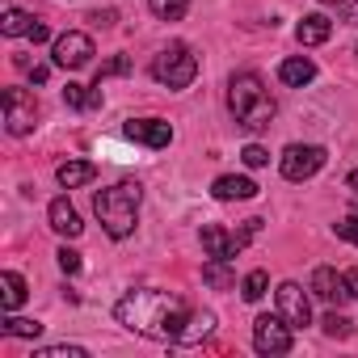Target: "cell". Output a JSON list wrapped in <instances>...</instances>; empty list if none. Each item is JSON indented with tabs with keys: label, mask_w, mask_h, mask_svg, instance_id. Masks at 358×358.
Here are the masks:
<instances>
[{
	"label": "cell",
	"mask_w": 358,
	"mask_h": 358,
	"mask_svg": "<svg viewBox=\"0 0 358 358\" xmlns=\"http://www.w3.org/2000/svg\"><path fill=\"white\" fill-rule=\"evenodd\" d=\"M64 101L76 106V110H97V106H101V93H89L85 85H68V89H64Z\"/></svg>",
	"instance_id": "obj_20"
},
{
	"label": "cell",
	"mask_w": 358,
	"mask_h": 358,
	"mask_svg": "<svg viewBox=\"0 0 358 358\" xmlns=\"http://www.w3.org/2000/svg\"><path fill=\"white\" fill-rule=\"evenodd\" d=\"M350 186H354V190H358V173H350Z\"/></svg>",
	"instance_id": "obj_35"
},
{
	"label": "cell",
	"mask_w": 358,
	"mask_h": 358,
	"mask_svg": "<svg viewBox=\"0 0 358 358\" xmlns=\"http://www.w3.org/2000/svg\"><path fill=\"white\" fill-rule=\"evenodd\" d=\"M324 164V148L320 143H291L282 152V177L287 182H308L312 173H320Z\"/></svg>",
	"instance_id": "obj_6"
},
{
	"label": "cell",
	"mask_w": 358,
	"mask_h": 358,
	"mask_svg": "<svg viewBox=\"0 0 358 358\" xmlns=\"http://www.w3.org/2000/svg\"><path fill=\"white\" fill-rule=\"evenodd\" d=\"M312 295H320L324 303H345V299H350V282H345V274L320 266V270L312 274Z\"/></svg>",
	"instance_id": "obj_12"
},
{
	"label": "cell",
	"mask_w": 358,
	"mask_h": 358,
	"mask_svg": "<svg viewBox=\"0 0 358 358\" xmlns=\"http://www.w3.org/2000/svg\"><path fill=\"white\" fill-rule=\"evenodd\" d=\"M274 295H278V316H282L291 329L312 324V303H308V295L299 291V282H282Z\"/></svg>",
	"instance_id": "obj_10"
},
{
	"label": "cell",
	"mask_w": 358,
	"mask_h": 358,
	"mask_svg": "<svg viewBox=\"0 0 358 358\" xmlns=\"http://www.w3.org/2000/svg\"><path fill=\"white\" fill-rule=\"evenodd\" d=\"M211 194H215L220 203H232V199H253V194H257V182H249V177H236V173H228V177H215Z\"/></svg>",
	"instance_id": "obj_14"
},
{
	"label": "cell",
	"mask_w": 358,
	"mask_h": 358,
	"mask_svg": "<svg viewBox=\"0 0 358 358\" xmlns=\"http://www.w3.org/2000/svg\"><path fill=\"white\" fill-rule=\"evenodd\" d=\"M203 278H207L211 287H220V291H228V287L236 282V278H232V270L224 266V257H211V262L203 266Z\"/></svg>",
	"instance_id": "obj_21"
},
{
	"label": "cell",
	"mask_w": 358,
	"mask_h": 358,
	"mask_svg": "<svg viewBox=\"0 0 358 358\" xmlns=\"http://www.w3.org/2000/svg\"><path fill=\"white\" fill-rule=\"evenodd\" d=\"M26 38H30V43H47V38H51V30H47L43 22H34V30H30Z\"/></svg>",
	"instance_id": "obj_33"
},
{
	"label": "cell",
	"mask_w": 358,
	"mask_h": 358,
	"mask_svg": "<svg viewBox=\"0 0 358 358\" xmlns=\"http://www.w3.org/2000/svg\"><path fill=\"white\" fill-rule=\"evenodd\" d=\"M253 345H257V354H291V345H295L291 324L282 316H262L253 324Z\"/></svg>",
	"instance_id": "obj_7"
},
{
	"label": "cell",
	"mask_w": 358,
	"mask_h": 358,
	"mask_svg": "<svg viewBox=\"0 0 358 358\" xmlns=\"http://www.w3.org/2000/svg\"><path fill=\"white\" fill-rule=\"evenodd\" d=\"M333 5H337V17H341V22L358 26V0H333Z\"/></svg>",
	"instance_id": "obj_31"
},
{
	"label": "cell",
	"mask_w": 358,
	"mask_h": 358,
	"mask_svg": "<svg viewBox=\"0 0 358 358\" xmlns=\"http://www.w3.org/2000/svg\"><path fill=\"white\" fill-rule=\"evenodd\" d=\"M329 34H333V22H329V17H320V13H312V17H303V22H299V30H295V38H299L303 47H316V43H329Z\"/></svg>",
	"instance_id": "obj_16"
},
{
	"label": "cell",
	"mask_w": 358,
	"mask_h": 358,
	"mask_svg": "<svg viewBox=\"0 0 358 358\" xmlns=\"http://www.w3.org/2000/svg\"><path fill=\"white\" fill-rule=\"evenodd\" d=\"M122 131H127V139L148 143V148H169V139H173V127L164 118H131Z\"/></svg>",
	"instance_id": "obj_11"
},
{
	"label": "cell",
	"mask_w": 358,
	"mask_h": 358,
	"mask_svg": "<svg viewBox=\"0 0 358 358\" xmlns=\"http://www.w3.org/2000/svg\"><path fill=\"white\" fill-rule=\"evenodd\" d=\"M93 59V38L80 30H68L55 38V68H89Z\"/></svg>",
	"instance_id": "obj_9"
},
{
	"label": "cell",
	"mask_w": 358,
	"mask_h": 358,
	"mask_svg": "<svg viewBox=\"0 0 358 358\" xmlns=\"http://www.w3.org/2000/svg\"><path fill=\"white\" fill-rule=\"evenodd\" d=\"M148 5H152V13H156L160 22H177V17H186L190 0H148Z\"/></svg>",
	"instance_id": "obj_22"
},
{
	"label": "cell",
	"mask_w": 358,
	"mask_h": 358,
	"mask_svg": "<svg viewBox=\"0 0 358 358\" xmlns=\"http://www.w3.org/2000/svg\"><path fill=\"white\" fill-rule=\"evenodd\" d=\"M55 177H59V186H89L93 177H97V164H89V160H64L59 169H55Z\"/></svg>",
	"instance_id": "obj_15"
},
{
	"label": "cell",
	"mask_w": 358,
	"mask_h": 358,
	"mask_svg": "<svg viewBox=\"0 0 358 358\" xmlns=\"http://www.w3.org/2000/svg\"><path fill=\"white\" fill-rule=\"evenodd\" d=\"M320 324H324V333H329V337H350V333H354V329H350V320H345L341 312H329Z\"/></svg>",
	"instance_id": "obj_26"
},
{
	"label": "cell",
	"mask_w": 358,
	"mask_h": 358,
	"mask_svg": "<svg viewBox=\"0 0 358 358\" xmlns=\"http://www.w3.org/2000/svg\"><path fill=\"white\" fill-rule=\"evenodd\" d=\"M139 199H143L139 182H118V186H110V190H97V194H93V211H97L101 228H106L114 241H122V236H131V232H135Z\"/></svg>",
	"instance_id": "obj_2"
},
{
	"label": "cell",
	"mask_w": 358,
	"mask_h": 358,
	"mask_svg": "<svg viewBox=\"0 0 358 358\" xmlns=\"http://www.w3.org/2000/svg\"><path fill=\"white\" fill-rule=\"evenodd\" d=\"M241 156H245V164H249V169H262V164H270V152H266V148H257V143H249Z\"/></svg>",
	"instance_id": "obj_28"
},
{
	"label": "cell",
	"mask_w": 358,
	"mask_h": 358,
	"mask_svg": "<svg viewBox=\"0 0 358 358\" xmlns=\"http://www.w3.org/2000/svg\"><path fill=\"white\" fill-rule=\"evenodd\" d=\"M152 76L164 85V89H186L194 76H199V59L186 51V47H169L152 59Z\"/></svg>",
	"instance_id": "obj_4"
},
{
	"label": "cell",
	"mask_w": 358,
	"mask_h": 358,
	"mask_svg": "<svg viewBox=\"0 0 358 358\" xmlns=\"http://www.w3.org/2000/svg\"><path fill=\"white\" fill-rule=\"evenodd\" d=\"M47 220H51V228H55L59 236H80V232H85V224H80V215H76V207H72L68 199H55V203L47 207Z\"/></svg>",
	"instance_id": "obj_13"
},
{
	"label": "cell",
	"mask_w": 358,
	"mask_h": 358,
	"mask_svg": "<svg viewBox=\"0 0 358 358\" xmlns=\"http://www.w3.org/2000/svg\"><path fill=\"white\" fill-rule=\"evenodd\" d=\"M0 30H5L9 38H17V34H30V30H34V17H30V13H22V9H9L5 17H0Z\"/></svg>",
	"instance_id": "obj_19"
},
{
	"label": "cell",
	"mask_w": 358,
	"mask_h": 358,
	"mask_svg": "<svg viewBox=\"0 0 358 358\" xmlns=\"http://www.w3.org/2000/svg\"><path fill=\"white\" fill-rule=\"evenodd\" d=\"M34 118H38V106L26 89H5V127H9V135H30Z\"/></svg>",
	"instance_id": "obj_8"
},
{
	"label": "cell",
	"mask_w": 358,
	"mask_h": 358,
	"mask_svg": "<svg viewBox=\"0 0 358 358\" xmlns=\"http://www.w3.org/2000/svg\"><path fill=\"white\" fill-rule=\"evenodd\" d=\"M257 232H262V220H249L241 236H236V232H228V228H220V224H207V228H203V249H207L211 257L236 262V253H241V249L249 245V236H257Z\"/></svg>",
	"instance_id": "obj_5"
},
{
	"label": "cell",
	"mask_w": 358,
	"mask_h": 358,
	"mask_svg": "<svg viewBox=\"0 0 358 358\" xmlns=\"http://www.w3.org/2000/svg\"><path fill=\"white\" fill-rule=\"evenodd\" d=\"M228 106H232L236 122H241V127H249V131H262V127H270V118H274V97H270L266 80H262V76H253V72L232 76Z\"/></svg>",
	"instance_id": "obj_3"
},
{
	"label": "cell",
	"mask_w": 358,
	"mask_h": 358,
	"mask_svg": "<svg viewBox=\"0 0 358 358\" xmlns=\"http://www.w3.org/2000/svg\"><path fill=\"white\" fill-rule=\"evenodd\" d=\"M0 287H5V308H9V312L26 303V278H22V274L5 270V274H0Z\"/></svg>",
	"instance_id": "obj_18"
},
{
	"label": "cell",
	"mask_w": 358,
	"mask_h": 358,
	"mask_svg": "<svg viewBox=\"0 0 358 358\" xmlns=\"http://www.w3.org/2000/svg\"><path fill=\"white\" fill-rule=\"evenodd\" d=\"M55 257H59V270L64 274H80V253L76 249H59Z\"/></svg>",
	"instance_id": "obj_29"
},
{
	"label": "cell",
	"mask_w": 358,
	"mask_h": 358,
	"mask_svg": "<svg viewBox=\"0 0 358 358\" xmlns=\"http://www.w3.org/2000/svg\"><path fill=\"white\" fill-rule=\"evenodd\" d=\"M345 282H350V295L358 299V270H350V274H345Z\"/></svg>",
	"instance_id": "obj_34"
},
{
	"label": "cell",
	"mask_w": 358,
	"mask_h": 358,
	"mask_svg": "<svg viewBox=\"0 0 358 358\" xmlns=\"http://www.w3.org/2000/svg\"><path fill=\"white\" fill-rule=\"evenodd\" d=\"M266 287H270V274H266V270H253V274L241 282V295H245L249 303H257V299L266 295Z\"/></svg>",
	"instance_id": "obj_23"
},
{
	"label": "cell",
	"mask_w": 358,
	"mask_h": 358,
	"mask_svg": "<svg viewBox=\"0 0 358 358\" xmlns=\"http://www.w3.org/2000/svg\"><path fill=\"white\" fill-rule=\"evenodd\" d=\"M89 350L85 345H47V350H34V358H85Z\"/></svg>",
	"instance_id": "obj_25"
},
{
	"label": "cell",
	"mask_w": 358,
	"mask_h": 358,
	"mask_svg": "<svg viewBox=\"0 0 358 358\" xmlns=\"http://www.w3.org/2000/svg\"><path fill=\"white\" fill-rule=\"evenodd\" d=\"M122 72H131V59H127V55H114L110 64H101V68H97V85H101L106 76H122Z\"/></svg>",
	"instance_id": "obj_27"
},
{
	"label": "cell",
	"mask_w": 358,
	"mask_h": 358,
	"mask_svg": "<svg viewBox=\"0 0 358 358\" xmlns=\"http://www.w3.org/2000/svg\"><path fill=\"white\" fill-rule=\"evenodd\" d=\"M89 22H97V26H114L118 13H114V9H97V13H89Z\"/></svg>",
	"instance_id": "obj_32"
},
{
	"label": "cell",
	"mask_w": 358,
	"mask_h": 358,
	"mask_svg": "<svg viewBox=\"0 0 358 358\" xmlns=\"http://www.w3.org/2000/svg\"><path fill=\"white\" fill-rule=\"evenodd\" d=\"M114 316L131 333L152 337V341H169V345H199L215 329L211 312H194L182 295H173V291H127L118 299Z\"/></svg>",
	"instance_id": "obj_1"
},
{
	"label": "cell",
	"mask_w": 358,
	"mask_h": 358,
	"mask_svg": "<svg viewBox=\"0 0 358 358\" xmlns=\"http://www.w3.org/2000/svg\"><path fill=\"white\" fill-rule=\"evenodd\" d=\"M337 236H341V241H350V245H358V215L337 220Z\"/></svg>",
	"instance_id": "obj_30"
},
{
	"label": "cell",
	"mask_w": 358,
	"mask_h": 358,
	"mask_svg": "<svg viewBox=\"0 0 358 358\" xmlns=\"http://www.w3.org/2000/svg\"><path fill=\"white\" fill-rule=\"evenodd\" d=\"M5 333H9V337H38V333H43V324H38V320L9 316V320H5Z\"/></svg>",
	"instance_id": "obj_24"
},
{
	"label": "cell",
	"mask_w": 358,
	"mask_h": 358,
	"mask_svg": "<svg viewBox=\"0 0 358 358\" xmlns=\"http://www.w3.org/2000/svg\"><path fill=\"white\" fill-rule=\"evenodd\" d=\"M312 76H316V64L303 59V55H299V59H282V68H278V80L291 85V89H303Z\"/></svg>",
	"instance_id": "obj_17"
}]
</instances>
